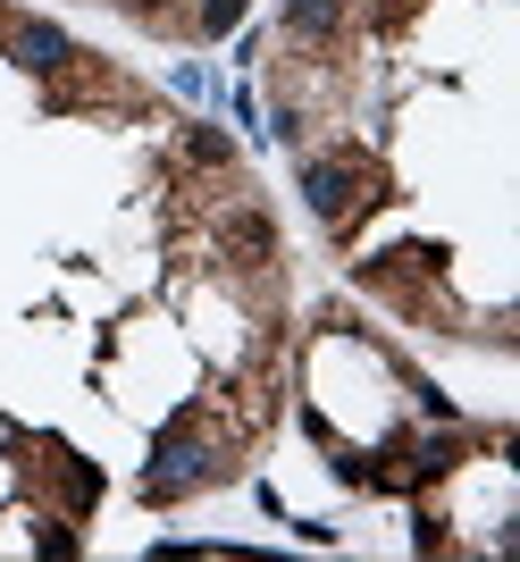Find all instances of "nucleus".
<instances>
[{"label": "nucleus", "instance_id": "nucleus-7", "mask_svg": "<svg viewBox=\"0 0 520 562\" xmlns=\"http://www.w3.org/2000/svg\"><path fill=\"white\" fill-rule=\"evenodd\" d=\"M236 244H244V252H269V218H260V211H236Z\"/></svg>", "mask_w": 520, "mask_h": 562}, {"label": "nucleus", "instance_id": "nucleus-8", "mask_svg": "<svg viewBox=\"0 0 520 562\" xmlns=\"http://www.w3.org/2000/svg\"><path fill=\"white\" fill-rule=\"evenodd\" d=\"M126 9H135V18H160V9H168V0H126Z\"/></svg>", "mask_w": 520, "mask_h": 562}, {"label": "nucleus", "instance_id": "nucleus-4", "mask_svg": "<svg viewBox=\"0 0 520 562\" xmlns=\"http://www.w3.org/2000/svg\"><path fill=\"white\" fill-rule=\"evenodd\" d=\"M336 25H344V0H285V34L294 43H328Z\"/></svg>", "mask_w": 520, "mask_h": 562}, {"label": "nucleus", "instance_id": "nucleus-5", "mask_svg": "<svg viewBox=\"0 0 520 562\" xmlns=\"http://www.w3.org/2000/svg\"><path fill=\"white\" fill-rule=\"evenodd\" d=\"M185 151H193L202 168H227V160H236V143L218 135V126H185Z\"/></svg>", "mask_w": 520, "mask_h": 562}, {"label": "nucleus", "instance_id": "nucleus-1", "mask_svg": "<svg viewBox=\"0 0 520 562\" xmlns=\"http://www.w3.org/2000/svg\"><path fill=\"white\" fill-rule=\"evenodd\" d=\"M303 202H310V211H319V218L336 227V218H344V211L361 202V177H353L344 160H310V168H303Z\"/></svg>", "mask_w": 520, "mask_h": 562}, {"label": "nucleus", "instance_id": "nucleus-2", "mask_svg": "<svg viewBox=\"0 0 520 562\" xmlns=\"http://www.w3.org/2000/svg\"><path fill=\"white\" fill-rule=\"evenodd\" d=\"M9 59H18L25 76H59V68L76 59V43L59 34V25H43V18H34V25H18V34H9Z\"/></svg>", "mask_w": 520, "mask_h": 562}, {"label": "nucleus", "instance_id": "nucleus-3", "mask_svg": "<svg viewBox=\"0 0 520 562\" xmlns=\"http://www.w3.org/2000/svg\"><path fill=\"white\" fill-rule=\"evenodd\" d=\"M202 479H211V462H202L193 446H160V453H151V470H143V495H151V504H168V495L202 487Z\"/></svg>", "mask_w": 520, "mask_h": 562}, {"label": "nucleus", "instance_id": "nucleus-6", "mask_svg": "<svg viewBox=\"0 0 520 562\" xmlns=\"http://www.w3.org/2000/svg\"><path fill=\"white\" fill-rule=\"evenodd\" d=\"M244 25V0H202V34H236Z\"/></svg>", "mask_w": 520, "mask_h": 562}]
</instances>
